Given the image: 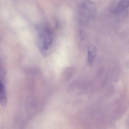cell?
I'll use <instances>...</instances> for the list:
<instances>
[{
    "mask_svg": "<svg viewBox=\"0 0 129 129\" xmlns=\"http://www.w3.org/2000/svg\"><path fill=\"white\" fill-rule=\"evenodd\" d=\"M96 13V7L93 2L88 0L83 1L77 10L78 20L81 23H86L94 18Z\"/></svg>",
    "mask_w": 129,
    "mask_h": 129,
    "instance_id": "obj_1",
    "label": "cell"
},
{
    "mask_svg": "<svg viewBox=\"0 0 129 129\" xmlns=\"http://www.w3.org/2000/svg\"><path fill=\"white\" fill-rule=\"evenodd\" d=\"M39 47L43 53L48 52L52 43V34L49 26L44 25L39 28Z\"/></svg>",
    "mask_w": 129,
    "mask_h": 129,
    "instance_id": "obj_2",
    "label": "cell"
},
{
    "mask_svg": "<svg viewBox=\"0 0 129 129\" xmlns=\"http://www.w3.org/2000/svg\"><path fill=\"white\" fill-rule=\"evenodd\" d=\"M7 103V98L5 87L0 78V103L2 106H5Z\"/></svg>",
    "mask_w": 129,
    "mask_h": 129,
    "instance_id": "obj_3",
    "label": "cell"
},
{
    "mask_svg": "<svg viewBox=\"0 0 129 129\" xmlns=\"http://www.w3.org/2000/svg\"><path fill=\"white\" fill-rule=\"evenodd\" d=\"M96 51L95 47L91 45L88 48V62L89 64L92 63L96 56Z\"/></svg>",
    "mask_w": 129,
    "mask_h": 129,
    "instance_id": "obj_4",
    "label": "cell"
},
{
    "mask_svg": "<svg viewBox=\"0 0 129 129\" xmlns=\"http://www.w3.org/2000/svg\"><path fill=\"white\" fill-rule=\"evenodd\" d=\"M117 8L122 10L128 8L129 7V0H121L117 4Z\"/></svg>",
    "mask_w": 129,
    "mask_h": 129,
    "instance_id": "obj_5",
    "label": "cell"
}]
</instances>
